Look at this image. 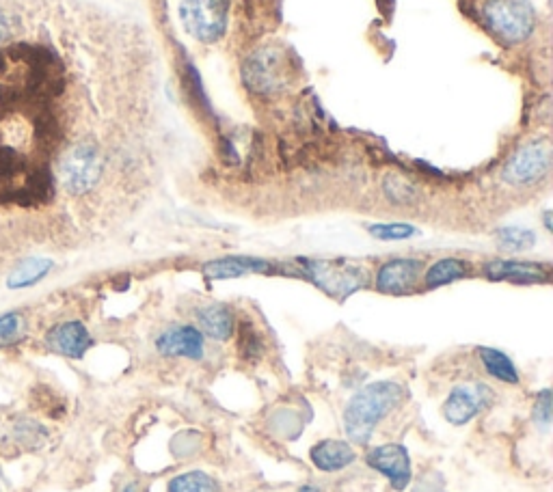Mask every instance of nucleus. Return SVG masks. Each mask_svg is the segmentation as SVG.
Returning a JSON list of instances; mask_svg holds the SVG:
<instances>
[{"mask_svg":"<svg viewBox=\"0 0 553 492\" xmlns=\"http://www.w3.org/2000/svg\"><path fill=\"white\" fill-rule=\"evenodd\" d=\"M404 400V387L394 380H379L357 391L344 410V428L350 441L368 443L376 426Z\"/></svg>","mask_w":553,"mask_h":492,"instance_id":"1","label":"nucleus"},{"mask_svg":"<svg viewBox=\"0 0 553 492\" xmlns=\"http://www.w3.org/2000/svg\"><path fill=\"white\" fill-rule=\"evenodd\" d=\"M106 154L98 141L78 139L63 149L57 160L55 180L72 197H85L102 182Z\"/></svg>","mask_w":553,"mask_h":492,"instance_id":"2","label":"nucleus"},{"mask_svg":"<svg viewBox=\"0 0 553 492\" xmlns=\"http://www.w3.org/2000/svg\"><path fill=\"white\" fill-rule=\"evenodd\" d=\"M482 13L489 29L510 44H519L534 33L536 13L528 0H487Z\"/></svg>","mask_w":553,"mask_h":492,"instance_id":"3","label":"nucleus"},{"mask_svg":"<svg viewBox=\"0 0 553 492\" xmlns=\"http://www.w3.org/2000/svg\"><path fill=\"white\" fill-rule=\"evenodd\" d=\"M180 18L188 35L214 44L227 29V0H182Z\"/></svg>","mask_w":553,"mask_h":492,"instance_id":"4","label":"nucleus"},{"mask_svg":"<svg viewBox=\"0 0 553 492\" xmlns=\"http://www.w3.org/2000/svg\"><path fill=\"white\" fill-rule=\"evenodd\" d=\"M551 169V143L547 139L530 141L512 154L502 171L510 186H532L545 180Z\"/></svg>","mask_w":553,"mask_h":492,"instance_id":"5","label":"nucleus"},{"mask_svg":"<svg viewBox=\"0 0 553 492\" xmlns=\"http://www.w3.org/2000/svg\"><path fill=\"white\" fill-rule=\"evenodd\" d=\"M305 270L309 279H312L322 292H327L337 300H344L346 296L355 294L368 283L366 270L344 262H305Z\"/></svg>","mask_w":553,"mask_h":492,"instance_id":"6","label":"nucleus"},{"mask_svg":"<svg viewBox=\"0 0 553 492\" xmlns=\"http://www.w3.org/2000/svg\"><path fill=\"white\" fill-rule=\"evenodd\" d=\"M495 400V393L484 382H469V385H458L450 391L443 402V417L452 426H465L474 421L484 408H489Z\"/></svg>","mask_w":553,"mask_h":492,"instance_id":"7","label":"nucleus"},{"mask_svg":"<svg viewBox=\"0 0 553 492\" xmlns=\"http://www.w3.org/2000/svg\"><path fill=\"white\" fill-rule=\"evenodd\" d=\"M368 467L385 475L394 490H404L411 484L413 469H411V456L404 445L387 443L379 445L368 451L366 456Z\"/></svg>","mask_w":553,"mask_h":492,"instance_id":"8","label":"nucleus"},{"mask_svg":"<svg viewBox=\"0 0 553 492\" xmlns=\"http://www.w3.org/2000/svg\"><path fill=\"white\" fill-rule=\"evenodd\" d=\"M245 82L258 93L277 91L286 80V63L275 48H264L253 54L242 70Z\"/></svg>","mask_w":553,"mask_h":492,"instance_id":"9","label":"nucleus"},{"mask_svg":"<svg viewBox=\"0 0 553 492\" xmlns=\"http://www.w3.org/2000/svg\"><path fill=\"white\" fill-rule=\"evenodd\" d=\"M204 339L206 337L201 335L199 328L191 324H178L167 328V331L156 337V350L163 354V357L201 361L204 359Z\"/></svg>","mask_w":553,"mask_h":492,"instance_id":"10","label":"nucleus"},{"mask_svg":"<svg viewBox=\"0 0 553 492\" xmlns=\"http://www.w3.org/2000/svg\"><path fill=\"white\" fill-rule=\"evenodd\" d=\"M46 346L52 352L61 354V357L83 359L85 352L93 346V339L83 322L70 320L50 328L46 335Z\"/></svg>","mask_w":553,"mask_h":492,"instance_id":"11","label":"nucleus"},{"mask_svg":"<svg viewBox=\"0 0 553 492\" xmlns=\"http://www.w3.org/2000/svg\"><path fill=\"white\" fill-rule=\"evenodd\" d=\"M484 275L491 281H510L519 285L532 283H549L551 272L543 264L517 262V259H495L484 266Z\"/></svg>","mask_w":553,"mask_h":492,"instance_id":"12","label":"nucleus"},{"mask_svg":"<svg viewBox=\"0 0 553 492\" xmlns=\"http://www.w3.org/2000/svg\"><path fill=\"white\" fill-rule=\"evenodd\" d=\"M422 264L417 259H391L385 266H381L379 275H376V290L383 294H407L413 290L420 275Z\"/></svg>","mask_w":553,"mask_h":492,"instance_id":"13","label":"nucleus"},{"mask_svg":"<svg viewBox=\"0 0 553 492\" xmlns=\"http://www.w3.org/2000/svg\"><path fill=\"white\" fill-rule=\"evenodd\" d=\"M309 460L314 462V467L322 473H335L350 467L357 460V451L348 441L327 439L316 443L309 449Z\"/></svg>","mask_w":553,"mask_h":492,"instance_id":"14","label":"nucleus"},{"mask_svg":"<svg viewBox=\"0 0 553 492\" xmlns=\"http://www.w3.org/2000/svg\"><path fill=\"white\" fill-rule=\"evenodd\" d=\"M271 270V264L266 259L260 257H221V259H212L204 266V275L208 279L221 281V279H238V277H247L253 275V272H268Z\"/></svg>","mask_w":553,"mask_h":492,"instance_id":"15","label":"nucleus"},{"mask_svg":"<svg viewBox=\"0 0 553 492\" xmlns=\"http://www.w3.org/2000/svg\"><path fill=\"white\" fill-rule=\"evenodd\" d=\"M197 324L204 337H210L214 341H225L234 335L236 318L232 309L221 303H214L197 311Z\"/></svg>","mask_w":553,"mask_h":492,"instance_id":"16","label":"nucleus"},{"mask_svg":"<svg viewBox=\"0 0 553 492\" xmlns=\"http://www.w3.org/2000/svg\"><path fill=\"white\" fill-rule=\"evenodd\" d=\"M478 359L491 378L506 382V385H519V369L506 352L495 348H478Z\"/></svg>","mask_w":553,"mask_h":492,"instance_id":"17","label":"nucleus"},{"mask_svg":"<svg viewBox=\"0 0 553 492\" xmlns=\"http://www.w3.org/2000/svg\"><path fill=\"white\" fill-rule=\"evenodd\" d=\"M52 259L48 257H26L20 262L7 279L9 290H22V287H31L42 281L48 272L52 270Z\"/></svg>","mask_w":553,"mask_h":492,"instance_id":"18","label":"nucleus"},{"mask_svg":"<svg viewBox=\"0 0 553 492\" xmlns=\"http://www.w3.org/2000/svg\"><path fill=\"white\" fill-rule=\"evenodd\" d=\"M469 272H471V266L467 262H463V259L443 257L426 270V287L435 290V287L450 285L454 281H461V279L469 277Z\"/></svg>","mask_w":553,"mask_h":492,"instance_id":"19","label":"nucleus"},{"mask_svg":"<svg viewBox=\"0 0 553 492\" xmlns=\"http://www.w3.org/2000/svg\"><path fill=\"white\" fill-rule=\"evenodd\" d=\"M169 492H219V482L204 471H188L173 477Z\"/></svg>","mask_w":553,"mask_h":492,"instance_id":"20","label":"nucleus"},{"mask_svg":"<svg viewBox=\"0 0 553 492\" xmlns=\"http://www.w3.org/2000/svg\"><path fill=\"white\" fill-rule=\"evenodd\" d=\"M497 240L502 249H506L510 253H519V251L532 249V246L536 244V234L530 229H523V227H504V229H499Z\"/></svg>","mask_w":553,"mask_h":492,"instance_id":"21","label":"nucleus"},{"mask_svg":"<svg viewBox=\"0 0 553 492\" xmlns=\"http://www.w3.org/2000/svg\"><path fill=\"white\" fill-rule=\"evenodd\" d=\"M383 190H385L387 199L394 201V203L407 205V203L415 201V186L407 180V177H402V175H396V173L387 175Z\"/></svg>","mask_w":553,"mask_h":492,"instance_id":"22","label":"nucleus"},{"mask_svg":"<svg viewBox=\"0 0 553 492\" xmlns=\"http://www.w3.org/2000/svg\"><path fill=\"white\" fill-rule=\"evenodd\" d=\"M370 236L376 240L385 242H396V240H409L417 236V229L409 223H376L368 227Z\"/></svg>","mask_w":553,"mask_h":492,"instance_id":"23","label":"nucleus"},{"mask_svg":"<svg viewBox=\"0 0 553 492\" xmlns=\"http://www.w3.org/2000/svg\"><path fill=\"white\" fill-rule=\"evenodd\" d=\"M240 357L245 359L262 357V339H260V333L253 328V324H245L240 328Z\"/></svg>","mask_w":553,"mask_h":492,"instance_id":"24","label":"nucleus"},{"mask_svg":"<svg viewBox=\"0 0 553 492\" xmlns=\"http://www.w3.org/2000/svg\"><path fill=\"white\" fill-rule=\"evenodd\" d=\"M20 333H22L20 313H5V316H0V348L20 339Z\"/></svg>","mask_w":553,"mask_h":492,"instance_id":"25","label":"nucleus"},{"mask_svg":"<svg viewBox=\"0 0 553 492\" xmlns=\"http://www.w3.org/2000/svg\"><path fill=\"white\" fill-rule=\"evenodd\" d=\"M534 421L538 423V428L547 430L551 423V391L543 389L541 393L536 395L534 402Z\"/></svg>","mask_w":553,"mask_h":492,"instance_id":"26","label":"nucleus"},{"mask_svg":"<svg viewBox=\"0 0 553 492\" xmlns=\"http://www.w3.org/2000/svg\"><path fill=\"white\" fill-rule=\"evenodd\" d=\"M299 492H320L316 486H303V488H299Z\"/></svg>","mask_w":553,"mask_h":492,"instance_id":"27","label":"nucleus"},{"mask_svg":"<svg viewBox=\"0 0 553 492\" xmlns=\"http://www.w3.org/2000/svg\"><path fill=\"white\" fill-rule=\"evenodd\" d=\"M124 492H139V484H130V486H126Z\"/></svg>","mask_w":553,"mask_h":492,"instance_id":"28","label":"nucleus"}]
</instances>
